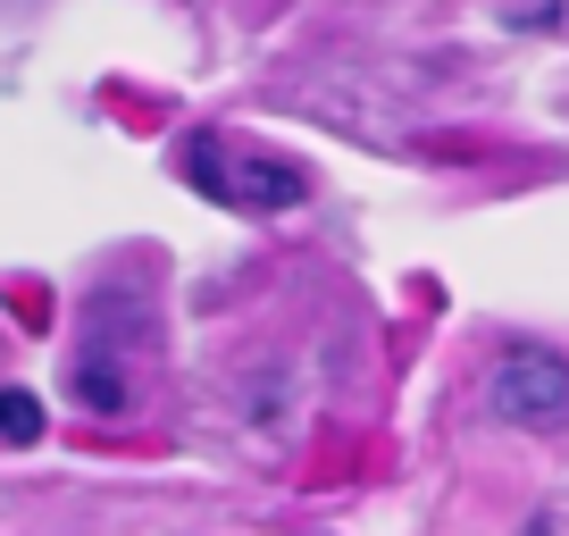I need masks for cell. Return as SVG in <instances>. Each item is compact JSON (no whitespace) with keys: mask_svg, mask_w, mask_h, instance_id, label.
<instances>
[{"mask_svg":"<svg viewBox=\"0 0 569 536\" xmlns=\"http://www.w3.org/2000/svg\"><path fill=\"white\" fill-rule=\"evenodd\" d=\"M184 185L227 210H293L310 193V177L293 160H268V151H234L227 135H184Z\"/></svg>","mask_w":569,"mask_h":536,"instance_id":"1","label":"cell"},{"mask_svg":"<svg viewBox=\"0 0 569 536\" xmlns=\"http://www.w3.org/2000/svg\"><path fill=\"white\" fill-rule=\"evenodd\" d=\"M486 411L511 419V428H569V369L552 353H502L486 377Z\"/></svg>","mask_w":569,"mask_h":536,"instance_id":"2","label":"cell"},{"mask_svg":"<svg viewBox=\"0 0 569 536\" xmlns=\"http://www.w3.org/2000/svg\"><path fill=\"white\" fill-rule=\"evenodd\" d=\"M0 445H42V403L26 386H0Z\"/></svg>","mask_w":569,"mask_h":536,"instance_id":"3","label":"cell"}]
</instances>
